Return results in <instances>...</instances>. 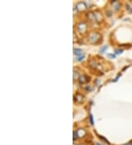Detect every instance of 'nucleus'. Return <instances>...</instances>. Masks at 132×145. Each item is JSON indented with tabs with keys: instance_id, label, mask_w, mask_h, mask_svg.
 I'll list each match as a JSON object with an SVG mask.
<instances>
[{
	"instance_id": "1",
	"label": "nucleus",
	"mask_w": 132,
	"mask_h": 145,
	"mask_svg": "<svg viewBox=\"0 0 132 145\" xmlns=\"http://www.w3.org/2000/svg\"><path fill=\"white\" fill-rule=\"evenodd\" d=\"M99 37H100V36H99V35L98 34V33L92 32V33H91L90 35L89 36V40L92 43H95V42L98 40Z\"/></svg>"
},
{
	"instance_id": "5",
	"label": "nucleus",
	"mask_w": 132,
	"mask_h": 145,
	"mask_svg": "<svg viewBox=\"0 0 132 145\" xmlns=\"http://www.w3.org/2000/svg\"><path fill=\"white\" fill-rule=\"evenodd\" d=\"M82 51L81 49H78V48H74V54H76V55L79 56V55L82 54Z\"/></svg>"
},
{
	"instance_id": "4",
	"label": "nucleus",
	"mask_w": 132,
	"mask_h": 145,
	"mask_svg": "<svg viewBox=\"0 0 132 145\" xmlns=\"http://www.w3.org/2000/svg\"><path fill=\"white\" fill-rule=\"evenodd\" d=\"M83 98L84 97H83V96L81 94H77L74 97V101L76 102H78V103H82L83 101Z\"/></svg>"
},
{
	"instance_id": "13",
	"label": "nucleus",
	"mask_w": 132,
	"mask_h": 145,
	"mask_svg": "<svg viewBox=\"0 0 132 145\" xmlns=\"http://www.w3.org/2000/svg\"><path fill=\"white\" fill-rule=\"evenodd\" d=\"M131 144H132V140L131 141Z\"/></svg>"
},
{
	"instance_id": "7",
	"label": "nucleus",
	"mask_w": 132,
	"mask_h": 145,
	"mask_svg": "<svg viewBox=\"0 0 132 145\" xmlns=\"http://www.w3.org/2000/svg\"><path fill=\"white\" fill-rule=\"evenodd\" d=\"M107 49V46L105 45V46H103V48H101V49L100 50V52H101V53H103Z\"/></svg>"
},
{
	"instance_id": "10",
	"label": "nucleus",
	"mask_w": 132,
	"mask_h": 145,
	"mask_svg": "<svg viewBox=\"0 0 132 145\" xmlns=\"http://www.w3.org/2000/svg\"><path fill=\"white\" fill-rule=\"evenodd\" d=\"M76 137H78V136H76V132H74V140H76Z\"/></svg>"
},
{
	"instance_id": "8",
	"label": "nucleus",
	"mask_w": 132,
	"mask_h": 145,
	"mask_svg": "<svg viewBox=\"0 0 132 145\" xmlns=\"http://www.w3.org/2000/svg\"><path fill=\"white\" fill-rule=\"evenodd\" d=\"M90 123H91V125H93V120H92V115H90Z\"/></svg>"
},
{
	"instance_id": "2",
	"label": "nucleus",
	"mask_w": 132,
	"mask_h": 145,
	"mask_svg": "<svg viewBox=\"0 0 132 145\" xmlns=\"http://www.w3.org/2000/svg\"><path fill=\"white\" fill-rule=\"evenodd\" d=\"M90 81V78L87 76H81L78 78V81L80 84H85Z\"/></svg>"
},
{
	"instance_id": "9",
	"label": "nucleus",
	"mask_w": 132,
	"mask_h": 145,
	"mask_svg": "<svg viewBox=\"0 0 132 145\" xmlns=\"http://www.w3.org/2000/svg\"><path fill=\"white\" fill-rule=\"evenodd\" d=\"M107 56H109V57H110V58H115V55L110 54H107Z\"/></svg>"
},
{
	"instance_id": "12",
	"label": "nucleus",
	"mask_w": 132,
	"mask_h": 145,
	"mask_svg": "<svg viewBox=\"0 0 132 145\" xmlns=\"http://www.w3.org/2000/svg\"><path fill=\"white\" fill-rule=\"evenodd\" d=\"M131 144V143H129V144H125V145H130Z\"/></svg>"
},
{
	"instance_id": "6",
	"label": "nucleus",
	"mask_w": 132,
	"mask_h": 145,
	"mask_svg": "<svg viewBox=\"0 0 132 145\" xmlns=\"http://www.w3.org/2000/svg\"><path fill=\"white\" fill-rule=\"evenodd\" d=\"M84 58V54H81V55L78 56V57H77V60H78V61H82Z\"/></svg>"
},
{
	"instance_id": "11",
	"label": "nucleus",
	"mask_w": 132,
	"mask_h": 145,
	"mask_svg": "<svg viewBox=\"0 0 132 145\" xmlns=\"http://www.w3.org/2000/svg\"><path fill=\"white\" fill-rule=\"evenodd\" d=\"M115 52L117 53V54H120V53H122V52H123V51H122V50H117Z\"/></svg>"
},
{
	"instance_id": "3",
	"label": "nucleus",
	"mask_w": 132,
	"mask_h": 145,
	"mask_svg": "<svg viewBox=\"0 0 132 145\" xmlns=\"http://www.w3.org/2000/svg\"><path fill=\"white\" fill-rule=\"evenodd\" d=\"M77 29H78V32H84L85 29H86V24H78Z\"/></svg>"
}]
</instances>
